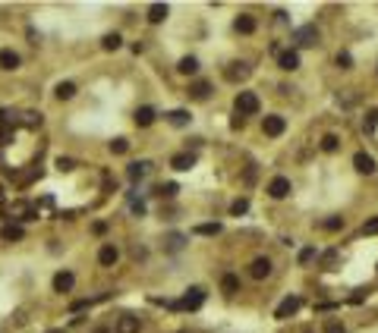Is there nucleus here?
I'll return each mask as SVG.
<instances>
[{"label":"nucleus","mask_w":378,"mask_h":333,"mask_svg":"<svg viewBox=\"0 0 378 333\" xmlns=\"http://www.w3.org/2000/svg\"><path fill=\"white\" fill-rule=\"evenodd\" d=\"M259 95L256 91H240L237 95V117H256L259 114Z\"/></svg>","instance_id":"nucleus-1"},{"label":"nucleus","mask_w":378,"mask_h":333,"mask_svg":"<svg viewBox=\"0 0 378 333\" xmlns=\"http://www.w3.org/2000/svg\"><path fill=\"white\" fill-rule=\"evenodd\" d=\"M202 302H205V292L195 286V289H189L180 302H173L170 308H189V311H195V308H202Z\"/></svg>","instance_id":"nucleus-2"},{"label":"nucleus","mask_w":378,"mask_h":333,"mask_svg":"<svg viewBox=\"0 0 378 333\" xmlns=\"http://www.w3.org/2000/svg\"><path fill=\"white\" fill-rule=\"evenodd\" d=\"M299 308H303V299H299V295H287V299L274 308V318L284 321V318H290V314H296Z\"/></svg>","instance_id":"nucleus-3"},{"label":"nucleus","mask_w":378,"mask_h":333,"mask_svg":"<svg viewBox=\"0 0 378 333\" xmlns=\"http://www.w3.org/2000/svg\"><path fill=\"white\" fill-rule=\"evenodd\" d=\"M293 38H296L299 47H312V44L318 41V29H315V25H303V29L293 32Z\"/></svg>","instance_id":"nucleus-4"},{"label":"nucleus","mask_w":378,"mask_h":333,"mask_svg":"<svg viewBox=\"0 0 378 333\" xmlns=\"http://www.w3.org/2000/svg\"><path fill=\"white\" fill-rule=\"evenodd\" d=\"M268 195H271V198H287V195H290V179H287V176H274L271 182H268Z\"/></svg>","instance_id":"nucleus-5"},{"label":"nucleus","mask_w":378,"mask_h":333,"mask_svg":"<svg viewBox=\"0 0 378 333\" xmlns=\"http://www.w3.org/2000/svg\"><path fill=\"white\" fill-rule=\"evenodd\" d=\"M262 129H265V135H271V138H278L284 129H287V123H284V117H265V123H262Z\"/></svg>","instance_id":"nucleus-6"},{"label":"nucleus","mask_w":378,"mask_h":333,"mask_svg":"<svg viewBox=\"0 0 378 333\" xmlns=\"http://www.w3.org/2000/svg\"><path fill=\"white\" fill-rule=\"evenodd\" d=\"M353 166H356L359 173H366V176H369V173H375V157L366 154V151H359V154L353 157Z\"/></svg>","instance_id":"nucleus-7"},{"label":"nucleus","mask_w":378,"mask_h":333,"mask_svg":"<svg viewBox=\"0 0 378 333\" xmlns=\"http://www.w3.org/2000/svg\"><path fill=\"white\" fill-rule=\"evenodd\" d=\"M117 258H120V252H117V245H101V252H98V261L104 264V267H114L117 264Z\"/></svg>","instance_id":"nucleus-8"},{"label":"nucleus","mask_w":378,"mask_h":333,"mask_svg":"<svg viewBox=\"0 0 378 333\" xmlns=\"http://www.w3.org/2000/svg\"><path fill=\"white\" fill-rule=\"evenodd\" d=\"M73 283H76V276L69 273V270H60L57 276H54V289H57V292H69V289H73Z\"/></svg>","instance_id":"nucleus-9"},{"label":"nucleus","mask_w":378,"mask_h":333,"mask_svg":"<svg viewBox=\"0 0 378 333\" xmlns=\"http://www.w3.org/2000/svg\"><path fill=\"white\" fill-rule=\"evenodd\" d=\"M249 273L256 276V280H262V276L271 273V261H268V258H256V261H252V267H249Z\"/></svg>","instance_id":"nucleus-10"},{"label":"nucleus","mask_w":378,"mask_h":333,"mask_svg":"<svg viewBox=\"0 0 378 333\" xmlns=\"http://www.w3.org/2000/svg\"><path fill=\"white\" fill-rule=\"evenodd\" d=\"M278 63H281V69H287V72H293L296 66H299V53L296 50H284L281 57H278Z\"/></svg>","instance_id":"nucleus-11"},{"label":"nucleus","mask_w":378,"mask_h":333,"mask_svg":"<svg viewBox=\"0 0 378 333\" xmlns=\"http://www.w3.org/2000/svg\"><path fill=\"white\" fill-rule=\"evenodd\" d=\"M233 29H237L240 35H252V32H256V19H252L249 13H243V16H237V22H233Z\"/></svg>","instance_id":"nucleus-12"},{"label":"nucleus","mask_w":378,"mask_h":333,"mask_svg":"<svg viewBox=\"0 0 378 333\" xmlns=\"http://www.w3.org/2000/svg\"><path fill=\"white\" fill-rule=\"evenodd\" d=\"M16 66H19V53L4 47V50H0V69H16Z\"/></svg>","instance_id":"nucleus-13"},{"label":"nucleus","mask_w":378,"mask_h":333,"mask_svg":"<svg viewBox=\"0 0 378 333\" xmlns=\"http://www.w3.org/2000/svg\"><path fill=\"white\" fill-rule=\"evenodd\" d=\"M117 333H139V318H133V314H123V318L117 321Z\"/></svg>","instance_id":"nucleus-14"},{"label":"nucleus","mask_w":378,"mask_h":333,"mask_svg":"<svg viewBox=\"0 0 378 333\" xmlns=\"http://www.w3.org/2000/svg\"><path fill=\"white\" fill-rule=\"evenodd\" d=\"M167 13H170L167 4H152V7H148V22H164Z\"/></svg>","instance_id":"nucleus-15"},{"label":"nucleus","mask_w":378,"mask_h":333,"mask_svg":"<svg viewBox=\"0 0 378 333\" xmlns=\"http://www.w3.org/2000/svg\"><path fill=\"white\" fill-rule=\"evenodd\" d=\"M170 166H173V170H189V166H195V154H177L173 160H170Z\"/></svg>","instance_id":"nucleus-16"},{"label":"nucleus","mask_w":378,"mask_h":333,"mask_svg":"<svg viewBox=\"0 0 378 333\" xmlns=\"http://www.w3.org/2000/svg\"><path fill=\"white\" fill-rule=\"evenodd\" d=\"M224 76H227L230 82H237V79H246V76H249V66H246V63H233V66H230V69L224 72Z\"/></svg>","instance_id":"nucleus-17"},{"label":"nucleus","mask_w":378,"mask_h":333,"mask_svg":"<svg viewBox=\"0 0 378 333\" xmlns=\"http://www.w3.org/2000/svg\"><path fill=\"white\" fill-rule=\"evenodd\" d=\"M208 91H211L208 82H192V85H189V95H192L195 101H205V98H208Z\"/></svg>","instance_id":"nucleus-18"},{"label":"nucleus","mask_w":378,"mask_h":333,"mask_svg":"<svg viewBox=\"0 0 378 333\" xmlns=\"http://www.w3.org/2000/svg\"><path fill=\"white\" fill-rule=\"evenodd\" d=\"M155 123V110L152 107H139L136 110V126H152Z\"/></svg>","instance_id":"nucleus-19"},{"label":"nucleus","mask_w":378,"mask_h":333,"mask_svg":"<svg viewBox=\"0 0 378 333\" xmlns=\"http://www.w3.org/2000/svg\"><path fill=\"white\" fill-rule=\"evenodd\" d=\"M177 69L183 72V76H195V72H199V60H195V57H183Z\"/></svg>","instance_id":"nucleus-20"},{"label":"nucleus","mask_w":378,"mask_h":333,"mask_svg":"<svg viewBox=\"0 0 378 333\" xmlns=\"http://www.w3.org/2000/svg\"><path fill=\"white\" fill-rule=\"evenodd\" d=\"M221 289L227 292V295H233L240 289V276H233V273H224V280H221Z\"/></svg>","instance_id":"nucleus-21"},{"label":"nucleus","mask_w":378,"mask_h":333,"mask_svg":"<svg viewBox=\"0 0 378 333\" xmlns=\"http://www.w3.org/2000/svg\"><path fill=\"white\" fill-rule=\"evenodd\" d=\"M337 148H340V138H337L334 132H328L325 138H321V151H328V154H334V151H337Z\"/></svg>","instance_id":"nucleus-22"},{"label":"nucleus","mask_w":378,"mask_h":333,"mask_svg":"<svg viewBox=\"0 0 378 333\" xmlns=\"http://www.w3.org/2000/svg\"><path fill=\"white\" fill-rule=\"evenodd\" d=\"M337 258H340V252H337V248L325 252V255H321V267H325V270H334V267H337Z\"/></svg>","instance_id":"nucleus-23"},{"label":"nucleus","mask_w":378,"mask_h":333,"mask_svg":"<svg viewBox=\"0 0 378 333\" xmlns=\"http://www.w3.org/2000/svg\"><path fill=\"white\" fill-rule=\"evenodd\" d=\"M148 166H152V163H130V170H126V176H130V179L136 182V179H142V176H145V170H148Z\"/></svg>","instance_id":"nucleus-24"},{"label":"nucleus","mask_w":378,"mask_h":333,"mask_svg":"<svg viewBox=\"0 0 378 333\" xmlns=\"http://www.w3.org/2000/svg\"><path fill=\"white\" fill-rule=\"evenodd\" d=\"M73 95H76V85H73V82H60V85H57V98H60V101H69Z\"/></svg>","instance_id":"nucleus-25"},{"label":"nucleus","mask_w":378,"mask_h":333,"mask_svg":"<svg viewBox=\"0 0 378 333\" xmlns=\"http://www.w3.org/2000/svg\"><path fill=\"white\" fill-rule=\"evenodd\" d=\"M7 239V242H13V239H22V227H16V224H7L4 227V233H0Z\"/></svg>","instance_id":"nucleus-26"},{"label":"nucleus","mask_w":378,"mask_h":333,"mask_svg":"<svg viewBox=\"0 0 378 333\" xmlns=\"http://www.w3.org/2000/svg\"><path fill=\"white\" fill-rule=\"evenodd\" d=\"M195 233H199V236H218L221 224H202V227H195Z\"/></svg>","instance_id":"nucleus-27"},{"label":"nucleus","mask_w":378,"mask_h":333,"mask_svg":"<svg viewBox=\"0 0 378 333\" xmlns=\"http://www.w3.org/2000/svg\"><path fill=\"white\" fill-rule=\"evenodd\" d=\"M246 211H249V201H246V198H237V201L230 205V214H233V217H240V214H246Z\"/></svg>","instance_id":"nucleus-28"},{"label":"nucleus","mask_w":378,"mask_h":333,"mask_svg":"<svg viewBox=\"0 0 378 333\" xmlns=\"http://www.w3.org/2000/svg\"><path fill=\"white\" fill-rule=\"evenodd\" d=\"M167 120H170L173 126H186V123H189V114H186V110H173Z\"/></svg>","instance_id":"nucleus-29"},{"label":"nucleus","mask_w":378,"mask_h":333,"mask_svg":"<svg viewBox=\"0 0 378 333\" xmlns=\"http://www.w3.org/2000/svg\"><path fill=\"white\" fill-rule=\"evenodd\" d=\"M101 44H104V50H117V47H120V35H117V32H114V35H104Z\"/></svg>","instance_id":"nucleus-30"},{"label":"nucleus","mask_w":378,"mask_h":333,"mask_svg":"<svg viewBox=\"0 0 378 333\" xmlns=\"http://www.w3.org/2000/svg\"><path fill=\"white\" fill-rule=\"evenodd\" d=\"M111 151L114 154H126V151H130V142H126V138H114L111 142Z\"/></svg>","instance_id":"nucleus-31"},{"label":"nucleus","mask_w":378,"mask_h":333,"mask_svg":"<svg viewBox=\"0 0 378 333\" xmlns=\"http://www.w3.org/2000/svg\"><path fill=\"white\" fill-rule=\"evenodd\" d=\"M22 117H26L22 123H26L29 129H35V126H41V114H32V110H29V114H22Z\"/></svg>","instance_id":"nucleus-32"},{"label":"nucleus","mask_w":378,"mask_h":333,"mask_svg":"<svg viewBox=\"0 0 378 333\" xmlns=\"http://www.w3.org/2000/svg\"><path fill=\"white\" fill-rule=\"evenodd\" d=\"M337 66H340V69H350V66H353V57H350L347 50H340V53H337Z\"/></svg>","instance_id":"nucleus-33"},{"label":"nucleus","mask_w":378,"mask_h":333,"mask_svg":"<svg viewBox=\"0 0 378 333\" xmlns=\"http://www.w3.org/2000/svg\"><path fill=\"white\" fill-rule=\"evenodd\" d=\"M325 230H344V217H331V220H325Z\"/></svg>","instance_id":"nucleus-34"},{"label":"nucleus","mask_w":378,"mask_h":333,"mask_svg":"<svg viewBox=\"0 0 378 333\" xmlns=\"http://www.w3.org/2000/svg\"><path fill=\"white\" fill-rule=\"evenodd\" d=\"M325 333H347V330H344V324H340V321H328L325 324Z\"/></svg>","instance_id":"nucleus-35"},{"label":"nucleus","mask_w":378,"mask_h":333,"mask_svg":"<svg viewBox=\"0 0 378 333\" xmlns=\"http://www.w3.org/2000/svg\"><path fill=\"white\" fill-rule=\"evenodd\" d=\"M57 170L60 173H69V170H73V160H69V157H57Z\"/></svg>","instance_id":"nucleus-36"},{"label":"nucleus","mask_w":378,"mask_h":333,"mask_svg":"<svg viewBox=\"0 0 378 333\" xmlns=\"http://www.w3.org/2000/svg\"><path fill=\"white\" fill-rule=\"evenodd\" d=\"M312 258H315V248H303L299 252V264H309Z\"/></svg>","instance_id":"nucleus-37"},{"label":"nucleus","mask_w":378,"mask_h":333,"mask_svg":"<svg viewBox=\"0 0 378 333\" xmlns=\"http://www.w3.org/2000/svg\"><path fill=\"white\" fill-rule=\"evenodd\" d=\"M363 233H366V236H378V217H375V220H369V224L363 227Z\"/></svg>","instance_id":"nucleus-38"},{"label":"nucleus","mask_w":378,"mask_h":333,"mask_svg":"<svg viewBox=\"0 0 378 333\" xmlns=\"http://www.w3.org/2000/svg\"><path fill=\"white\" fill-rule=\"evenodd\" d=\"M158 195H177V182H167V186H161Z\"/></svg>","instance_id":"nucleus-39"},{"label":"nucleus","mask_w":378,"mask_h":333,"mask_svg":"<svg viewBox=\"0 0 378 333\" xmlns=\"http://www.w3.org/2000/svg\"><path fill=\"white\" fill-rule=\"evenodd\" d=\"M167 242H170V248H180V245H183V236H180V233H173V236L167 239Z\"/></svg>","instance_id":"nucleus-40"},{"label":"nucleus","mask_w":378,"mask_h":333,"mask_svg":"<svg viewBox=\"0 0 378 333\" xmlns=\"http://www.w3.org/2000/svg\"><path fill=\"white\" fill-rule=\"evenodd\" d=\"M375 123H378V114H369V120H366V132H372Z\"/></svg>","instance_id":"nucleus-41"},{"label":"nucleus","mask_w":378,"mask_h":333,"mask_svg":"<svg viewBox=\"0 0 378 333\" xmlns=\"http://www.w3.org/2000/svg\"><path fill=\"white\" fill-rule=\"evenodd\" d=\"M92 230H95V233H98V236H101V233H107V224H104V220H98V224H95V227H92Z\"/></svg>","instance_id":"nucleus-42"},{"label":"nucleus","mask_w":378,"mask_h":333,"mask_svg":"<svg viewBox=\"0 0 378 333\" xmlns=\"http://www.w3.org/2000/svg\"><path fill=\"white\" fill-rule=\"evenodd\" d=\"M95 333H111V330H104V327H101V330H95Z\"/></svg>","instance_id":"nucleus-43"},{"label":"nucleus","mask_w":378,"mask_h":333,"mask_svg":"<svg viewBox=\"0 0 378 333\" xmlns=\"http://www.w3.org/2000/svg\"><path fill=\"white\" fill-rule=\"evenodd\" d=\"M51 333H60V330H51Z\"/></svg>","instance_id":"nucleus-44"}]
</instances>
